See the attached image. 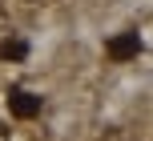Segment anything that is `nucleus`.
I'll return each mask as SVG.
<instances>
[{
	"instance_id": "obj_1",
	"label": "nucleus",
	"mask_w": 153,
	"mask_h": 141,
	"mask_svg": "<svg viewBox=\"0 0 153 141\" xmlns=\"http://www.w3.org/2000/svg\"><path fill=\"white\" fill-rule=\"evenodd\" d=\"M8 109H12L20 121H28V117L40 113V97L28 93V89H12V93H8Z\"/></svg>"
},
{
	"instance_id": "obj_3",
	"label": "nucleus",
	"mask_w": 153,
	"mask_h": 141,
	"mask_svg": "<svg viewBox=\"0 0 153 141\" xmlns=\"http://www.w3.org/2000/svg\"><path fill=\"white\" fill-rule=\"evenodd\" d=\"M0 53H4L8 61H20V56L28 53V40H20V36H12V40H4V48H0Z\"/></svg>"
},
{
	"instance_id": "obj_2",
	"label": "nucleus",
	"mask_w": 153,
	"mask_h": 141,
	"mask_svg": "<svg viewBox=\"0 0 153 141\" xmlns=\"http://www.w3.org/2000/svg\"><path fill=\"white\" fill-rule=\"evenodd\" d=\"M137 53H141V36L137 32H121V36L109 40V56H113V61H129V56H137Z\"/></svg>"
}]
</instances>
